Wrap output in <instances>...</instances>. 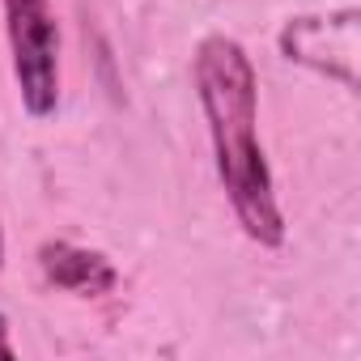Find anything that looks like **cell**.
<instances>
[{
  "label": "cell",
  "instance_id": "obj_5",
  "mask_svg": "<svg viewBox=\"0 0 361 361\" xmlns=\"http://www.w3.org/2000/svg\"><path fill=\"white\" fill-rule=\"evenodd\" d=\"M18 357V348H13V340H9V319L0 314V361H13Z\"/></svg>",
  "mask_w": 361,
  "mask_h": 361
},
{
  "label": "cell",
  "instance_id": "obj_3",
  "mask_svg": "<svg viewBox=\"0 0 361 361\" xmlns=\"http://www.w3.org/2000/svg\"><path fill=\"white\" fill-rule=\"evenodd\" d=\"M357 9H340L327 18H293L281 30V56L293 64H306L331 81H340L348 94L357 90Z\"/></svg>",
  "mask_w": 361,
  "mask_h": 361
},
{
  "label": "cell",
  "instance_id": "obj_1",
  "mask_svg": "<svg viewBox=\"0 0 361 361\" xmlns=\"http://www.w3.org/2000/svg\"><path fill=\"white\" fill-rule=\"evenodd\" d=\"M196 98L209 119L221 192L243 234L268 251L285 243V213L276 204L272 170L259 145V81L247 47L230 35H209L192 60Z\"/></svg>",
  "mask_w": 361,
  "mask_h": 361
},
{
  "label": "cell",
  "instance_id": "obj_2",
  "mask_svg": "<svg viewBox=\"0 0 361 361\" xmlns=\"http://www.w3.org/2000/svg\"><path fill=\"white\" fill-rule=\"evenodd\" d=\"M0 5H5L22 106L35 119H47L60 106V26L51 0H0Z\"/></svg>",
  "mask_w": 361,
  "mask_h": 361
},
{
  "label": "cell",
  "instance_id": "obj_4",
  "mask_svg": "<svg viewBox=\"0 0 361 361\" xmlns=\"http://www.w3.org/2000/svg\"><path fill=\"white\" fill-rule=\"evenodd\" d=\"M39 268L56 289H68L77 298H102L115 289L119 272L102 251L77 247V243H43L39 247Z\"/></svg>",
  "mask_w": 361,
  "mask_h": 361
},
{
  "label": "cell",
  "instance_id": "obj_6",
  "mask_svg": "<svg viewBox=\"0 0 361 361\" xmlns=\"http://www.w3.org/2000/svg\"><path fill=\"white\" fill-rule=\"evenodd\" d=\"M0 268H5V230H0Z\"/></svg>",
  "mask_w": 361,
  "mask_h": 361
}]
</instances>
